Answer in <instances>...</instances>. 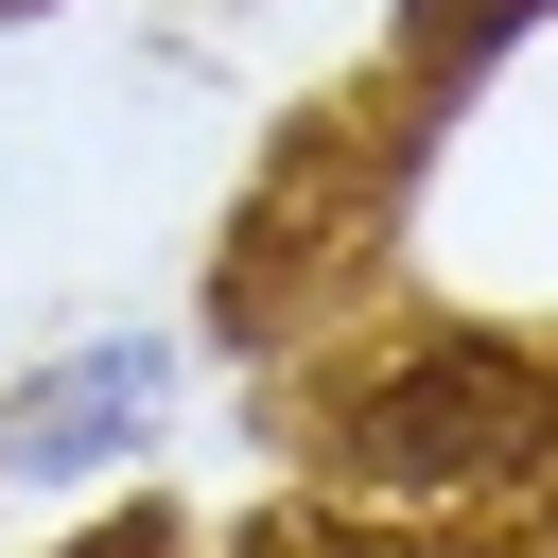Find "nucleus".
<instances>
[{"instance_id":"nucleus-1","label":"nucleus","mask_w":558,"mask_h":558,"mask_svg":"<svg viewBox=\"0 0 558 558\" xmlns=\"http://www.w3.org/2000/svg\"><path fill=\"white\" fill-rule=\"evenodd\" d=\"M541 366H506V349H471V331H436V349H401V366H366L349 384V418H331V453L366 471V488H471V471H506V453H541Z\"/></svg>"},{"instance_id":"nucleus-2","label":"nucleus","mask_w":558,"mask_h":558,"mask_svg":"<svg viewBox=\"0 0 558 558\" xmlns=\"http://www.w3.org/2000/svg\"><path fill=\"white\" fill-rule=\"evenodd\" d=\"M140 401H157V349H87V366H52V384L0 418V471H87Z\"/></svg>"}]
</instances>
